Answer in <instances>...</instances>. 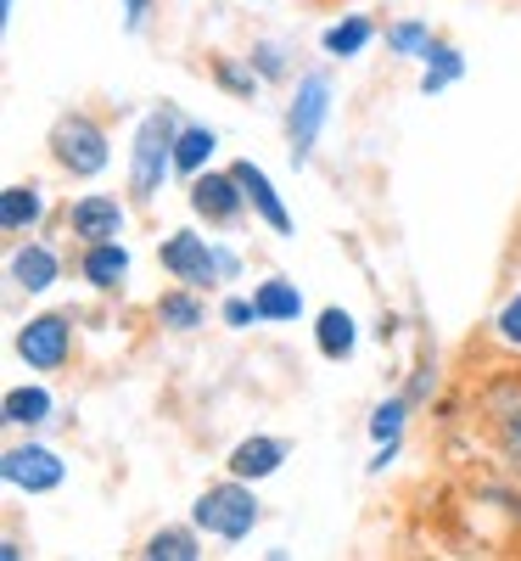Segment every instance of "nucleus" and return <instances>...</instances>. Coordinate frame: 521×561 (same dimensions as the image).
<instances>
[{
	"mask_svg": "<svg viewBox=\"0 0 521 561\" xmlns=\"http://www.w3.org/2000/svg\"><path fill=\"white\" fill-rule=\"evenodd\" d=\"M465 433L488 449L499 472L521 478V359L483 365L465 382Z\"/></svg>",
	"mask_w": 521,
	"mask_h": 561,
	"instance_id": "nucleus-1",
	"label": "nucleus"
},
{
	"mask_svg": "<svg viewBox=\"0 0 521 561\" xmlns=\"http://www.w3.org/2000/svg\"><path fill=\"white\" fill-rule=\"evenodd\" d=\"M174 140H180V113L174 107H152L135 124V147H129V203L135 208L158 203L163 180L174 174Z\"/></svg>",
	"mask_w": 521,
	"mask_h": 561,
	"instance_id": "nucleus-2",
	"label": "nucleus"
},
{
	"mask_svg": "<svg viewBox=\"0 0 521 561\" xmlns=\"http://www.w3.org/2000/svg\"><path fill=\"white\" fill-rule=\"evenodd\" d=\"M45 147H51V163L73 180H96L107 163H113V140H107V124L84 107H68L51 135H45Z\"/></svg>",
	"mask_w": 521,
	"mask_h": 561,
	"instance_id": "nucleus-3",
	"label": "nucleus"
},
{
	"mask_svg": "<svg viewBox=\"0 0 521 561\" xmlns=\"http://www.w3.org/2000/svg\"><path fill=\"white\" fill-rule=\"evenodd\" d=\"M192 523L213 539H247L258 528V494L247 489V478H224V483H208L197 494V511H192Z\"/></svg>",
	"mask_w": 521,
	"mask_h": 561,
	"instance_id": "nucleus-4",
	"label": "nucleus"
},
{
	"mask_svg": "<svg viewBox=\"0 0 521 561\" xmlns=\"http://www.w3.org/2000/svg\"><path fill=\"white\" fill-rule=\"evenodd\" d=\"M331 113V79L325 73H303L298 90H292V107H287V140H292V163L303 169L314 140H320V124Z\"/></svg>",
	"mask_w": 521,
	"mask_h": 561,
	"instance_id": "nucleus-5",
	"label": "nucleus"
},
{
	"mask_svg": "<svg viewBox=\"0 0 521 561\" xmlns=\"http://www.w3.org/2000/svg\"><path fill=\"white\" fill-rule=\"evenodd\" d=\"M158 264L180 280V287H213V280L224 275L219 270V248L208 242V237H197V230H174V237L158 248Z\"/></svg>",
	"mask_w": 521,
	"mask_h": 561,
	"instance_id": "nucleus-6",
	"label": "nucleus"
},
{
	"mask_svg": "<svg viewBox=\"0 0 521 561\" xmlns=\"http://www.w3.org/2000/svg\"><path fill=\"white\" fill-rule=\"evenodd\" d=\"M0 478H7L12 489H23V494H51V489L68 483V466L45 444H12L7 455H0Z\"/></svg>",
	"mask_w": 521,
	"mask_h": 561,
	"instance_id": "nucleus-7",
	"label": "nucleus"
},
{
	"mask_svg": "<svg viewBox=\"0 0 521 561\" xmlns=\"http://www.w3.org/2000/svg\"><path fill=\"white\" fill-rule=\"evenodd\" d=\"M18 354L28 370H62L73 359V320L68 314H34L18 332Z\"/></svg>",
	"mask_w": 521,
	"mask_h": 561,
	"instance_id": "nucleus-8",
	"label": "nucleus"
},
{
	"mask_svg": "<svg viewBox=\"0 0 521 561\" xmlns=\"http://www.w3.org/2000/svg\"><path fill=\"white\" fill-rule=\"evenodd\" d=\"M247 208V192H242V180L235 174H192V214L230 230L235 219H242Z\"/></svg>",
	"mask_w": 521,
	"mask_h": 561,
	"instance_id": "nucleus-9",
	"label": "nucleus"
},
{
	"mask_svg": "<svg viewBox=\"0 0 521 561\" xmlns=\"http://www.w3.org/2000/svg\"><path fill=\"white\" fill-rule=\"evenodd\" d=\"M68 230L79 237V248L90 242H118L124 237V203L107 192H84L79 203H68Z\"/></svg>",
	"mask_w": 521,
	"mask_h": 561,
	"instance_id": "nucleus-10",
	"label": "nucleus"
},
{
	"mask_svg": "<svg viewBox=\"0 0 521 561\" xmlns=\"http://www.w3.org/2000/svg\"><path fill=\"white\" fill-rule=\"evenodd\" d=\"M292 455V444L287 438H269V433H253V438H242L230 449V478H247V483H258V478H275L280 472V460Z\"/></svg>",
	"mask_w": 521,
	"mask_h": 561,
	"instance_id": "nucleus-11",
	"label": "nucleus"
},
{
	"mask_svg": "<svg viewBox=\"0 0 521 561\" xmlns=\"http://www.w3.org/2000/svg\"><path fill=\"white\" fill-rule=\"evenodd\" d=\"M230 174L242 180V192H247V203H253V214L275 230V237H292V214H287V203L275 197V185H269V174L258 169V163H230Z\"/></svg>",
	"mask_w": 521,
	"mask_h": 561,
	"instance_id": "nucleus-12",
	"label": "nucleus"
},
{
	"mask_svg": "<svg viewBox=\"0 0 521 561\" xmlns=\"http://www.w3.org/2000/svg\"><path fill=\"white\" fill-rule=\"evenodd\" d=\"M79 275L90 280L96 293H118L129 280V248L124 242H90L79 253Z\"/></svg>",
	"mask_w": 521,
	"mask_h": 561,
	"instance_id": "nucleus-13",
	"label": "nucleus"
},
{
	"mask_svg": "<svg viewBox=\"0 0 521 561\" xmlns=\"http://www.w3.org/2000/svg\"><path fill=\"white\" fill-rule=\"evenodd\" d=\"M39 214H45L39 185H7V192H0V230H7V237H28L39 225Z\"/></svg>",
	"mask_w": 521,
	"mask_h": 561,
	"instance_id": "nucleus-14",
	"label": "nucleus"
},
{
	"mask_svg": "<svg viewBox=\"0 0 521 561\" xmlns=\"http://www.w3.org/2000/svg\"><path fill=\"white\" fill-rule=\"evenodd\" d=\"M57 253L51 248H39V242H28V248H18L12 253V287H23V293H45L57 280Z\"/></svg>",
	"mask_w": 521,
	"mask_h": 561,
	"instance_id": "nucleus-15",
	"label": "nucleus"
},
{
	"mask_svg": "<svg viewBox=\"0 0 521 561\" xmlns=\"http://www.w3.org/2000/svg\"><path fill=\"white\" fill-rule=\"evenodd\" d=\"M253 304H258V320L264 325H287V320H298L303 314V293L292 287V280H258V293H253Z\"/></svg>",
	"mask_w": 521,
	"mask_h": 561,
	"instance_id": "nucleus-16",
	"label": "nucleus"
},
{
	"mask_svg": "<svg viewBox=\"0 0 521 561\" xmlns=\"http://www.w3.org/2000/svg\"><path fill=\"white\" fill-rule=\"evenodd\" d=\"M314 343H320L325 359H348V354H354V314L337 309V304L320 309V314H314Z\"/></svg>",
	"mask_w": 521,
	"mask_h": 561,
	"instance_id": "nucleus-17",
	"label": "nucleus"
},
{
	"mask_svg": "<svg viewBox=\"0 0 521 561\" xmlns=\"http://www.w3.org/2000/svg\"><path fill=\"white\" fill-rule=\"evenodd\" d=\"M219 135L208 124H180V140H174V174H202V163L213 158Z\"/></svg>",
	"mask_w": 521,
	"mask_h": 561,
	"instance_id": "nucleus-18",
	"label": "nucleus"
},
{
	"mask_svg": "<svg viewBox=\"0 0 521 561\" xmlns=\"http://www.w3.org/2000/svg\"><path fill=\"white\" fill-rule=\"evenodd\" d=\"M158 320L169 325V332H197V325L208 320V309H202L197 287H174V293L158 298Z\"/></svg>",
	"mask_w": 521,
	"mask_h": 561,
	"instance_id": "nucleus-19",
	"label": "nucleus"
},
{
	"mask_svg": "<svg viewBox=\"0 0 521 561\" xmlns=\"http://www.w3.org/2000/svg\"><path fill=\"white\" fill-rule=\"evenodd\" d=\"M370 39H375V23H370V18H343V23L325 28L320 45H325V57H359Z\"/></svg>",
	"mask_w": 521,
	"mask_h": 561,
	"instance_id": "nucleus-20",
	"label": "nucleus"
},
{
	"mask_svg": "<svg viewBox=\"0 0 521 561\" xmlns=\"http://www.w3.org/2000/svg\"><path fill=\"white\" fill-rule=\"evenodd\" d=\"M140 556H147V561H197L202 545H197L192 528H158L147 545H140Z\"/></svg>",
	"mask_w": 521,
	"mask_h": 561,
	"instance_id": "nucleus-21",
	"label": "nucleus"
},
{
	"mask_svg": "<svg viewBox=\"0 0 521 561\" xmlns=\"http://www.w3.org/2000/svg\"><path fill=\"white\" fill-rule=\"evenodd\" d=\"M0 415H7L12 427H39V421L51 415V393L45 388H12L7 399H0Z\"/></svg>",
	"mask_w": 521,
	"mask_h": 561,
	"instance_id": "nucleus-22",
	"label": "nucleus"
},
{
	"mask_svg": "<svg viewBox=\"0 0 521 561\" xmlns=\"http://www.w3.org/2000/svg\"><path fill=\"white\" fill-rule=\"evenodd\" d=\"M460 73H465V57L454 51V45L432 39V51H426V79H420V90H426V96H438V90H449Z\"/></svg>",
	"mask_w": 521,
	"mask_h": 561,
	"instance_id": "nucleus-23",
	"label": "nucleus"
},
{
	"mask_svg": "<svg viewBox=\"0 0 521 561\" xmlns=\"http://www.w3.org/2000/svg\"><path fill=\"white\" fill-rule=\"evenodd\" d=\"M213 79L230 90V96H242V102H253L258 96V68L253 62H242V57H213Z\"/></svg>",
	"mask_w": 521,
	"mask_h": 561,
	"instance_id": "nucleus-24",
	"label": "nucleus"
},
{
	"mask_svg": "<svg viewBox=\"0 0 521 561\" xmlns=\"http://www.w3.org/2000/svg\"><path fill=\"white\" fill-rule=\"evenodd\" d=\"M387 45H393V51L398 57H426V51H432V28H426V23H393L387 28Z\"/></svg>",
	"mask_w": 521,
	"mask_h": 561,
	"instance_id": "nucleus-25",
	"label": "nucleus"
},
{
	"mask_svg": "<svg viewBox=\"0 0 521 561\" xmlns=\"http://www.w3.org/2000/svg\"><path fill=\"white\" fill-rule=\"evenodd\" d=\"M404 415H409V393H404V399H387L382 410H375V421H370V438L393 444V438H398V427H404Z\"/></svg>",
	"mask_w": 521,
	"mask_h": 561,
	"instance_id": "nucleus-26",
	"label": "nucleus"
},
{
	"mask_svg": "<svg viewBox=\"0 0 521 561\" xmlns=\"http://www.w3.org/2000/svg\"><path fill=\"white\" fill-rule=\"evenodd\" d=\"M494 325H499V337H505V343H521V293L499 309V320H494Z\"/></svg>",
	"mask_w": 521,
	"mask_h": 561,
	"instance_id": "nucleus-27",
	"label": "nucleus"
},
{
	"mask_svg": "<svg viewBox=\"0 0 521 561\" xmlns=\"http://www.w3.org/2000/svg\"><path fill=\"white\" fill-rule=\"evenodd\" d=\"M219 314H224V325H235V332H242V325H253V320H258V304H253V298H230Z\"/></svg>",
	"mask_w": 521,
	"mask_h": 561,
	"instance_id": "nucleus-28",
	"label": "nucleus"
},
{
	"mask_svg": "<svg viewBox=\"0 0 521 561\" xmlns=\"http://www.w3.org/2000/svg\"><path fill=\"white\" fill-rule=\"evenodd\" d=\"M152 12H158V0H124V28H129V34H140Z\"/></svg>",
	"mask_w": 521,
	"mask_h": 561,
	"instance_id": "nucleus-29",
	"label": "nucleus"
},
{
	"mask_svg": "<svg viewBox=\"0 0 521 561\" xmlns=\"http://www.w3.org/2000/svg\"><path fill=\"white\" fill-rule=\"evenodd\" d=\"M253 62H258V73H264V79H280V73H287V62H280V45H258Z\"/></svg>",
	"mask_w": 521,
	"mask_h": 561,
	"instance_id": "nucleus-30",
	"label": "nucleus"
},
{
	"mask_svg": "<svg viewBox=\"0 0 521 561\" xmlns=\"http://www.w3.org/2000/svg\"><path fill=\"white\" fill-rule=\"evenodd\" d=\"M23 556H28V550H23L18 539H0V561H23Z\"/></svg>",
	"mask_w": 521,
	"mask_h": 561,
	"instance_id": "nucleus-31",
	"label": "nucleus"
},
{
	"mask_svg": "<svg viewBox=\"0 0 521 561\" xmlns=\"http://www.w3.org/2000/svg\"><path fill=\"white\" fill-rule=\"evenodd\" d=\"M12 7H18V0H0V18H12Z\"/></svg>",
	"mask_w": 521,
	"mask_h": 561,
	"instance_id": "nucleus-32",
	"label": "nucleus"
}]
</instances>
